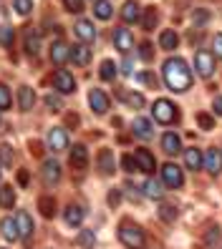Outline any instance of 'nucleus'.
Wrapping results in <instances>:
<instances>
[{
	"label": "nucleus",
	"instance_id": "f257e3e1",
	"mask_svg": "<svg viewBox=\"0 0 222 249\" xmlns=\"http://www.w3.org/2000/svg\"><path fill=\"white\" fill-rule=\"evenodd\" d=\"M161 73H164V83L169 86V91L184 93L192 89V71L184 58H169L164 68H161Z\"/></svg>",
	"mask_w": 222,
	"mask_h": 249
},
{
	"label": "nucleus",
	"instance_id": "f03ea898",
	"mask_svg": "<svg viewBox=\"0 0 222 249\" xmlns=\"http://www.w3.org/2000/svg\"><path fill=\"white\" fill-rule=\"evenodd\" d=\"M119 239H121L129 249H141V247H144V231H141L137 224H131V222H121V227H119Z\"/></svg>",
	"mask_w": 222,
	"mask_h": 249
},
{
	"label": "nucleus",
	"instance_id": "7ed1b4c3",
	"mask_svg": "<svg viewBox=\"0 0 222 249\" xmlns=\"http://www.w3.org/2000/svg\"><path fill=\"white\" fill-rule=\"evenodd\" d=\"M152 116H154V121H159V124H174L177 121V106L172 104V101L159 98V101H154V106H152Z\"/></svg>",
	"mask_w": 222,
	"mask_h": 249
},
{
	"label": "nucleus",
	"instance_id": "20e7f679",
	"mask_svg": "<svg viewBox=\"0 0 222 249\" xmlns=\"http://www.w3.org/2000/svg\"><path fill=\"white\" fill-rule=\"evenodd\" d=\"M161 184L169 186V189H180L184 184L182 169L177 166V164H164V166H161Z\"/></svg>",
	"mask_w": 222,
	"mask_h": 249
},
{
	"label": "nucleus",
	"instance_id": "39448f33",
	"mask_svg": "<svg viewBox=\"0 0 222 249\" xmlns=\"http://www.w3.org/2000/svg\"><path fill=\"white\" fill-rule=\"evenodd\" d=\"M195 68H197V73L202 78H212V73H215V55L207 53V51H197Z\"/></svg>",
	"mask_w": 222,
	"mask_h": 249
},
{
	"label": "nucleus",
	"instance_id": "423d86ee",
	"mask_svg": "<svg viewBox=\"0 0 222 249\" xmlns=\"http://www.w3.org/2000/svg\"><path fill=\"white\" fill-rule=\"evenodd\" d=\"M202 166L207 169L210 177H217V174L222 171V151L220 149H207L202 154Z\"/></svg>",
	"mask_w": 222,
	"mask_h": 249
},
{
	"label": "nucleus",
	"instance_id": "0eeeda50",
	"mask_svg": "<svg viewBox=\"0 0 222 249\" xmlns=\"http://www.w3.org/2000/svg\"><path fill=\"white\" fill-rule=\"evenodd\" d=\"M53 89H56L58 93H73V91H76V81H73V76H71L68 71L58 68V71L53 73Z\"/></svg>",
	"mask_w": 222,
	"mask_h": 249
},
{
	"label": "nucleus",
	"instance_id": "6e6552de",
	"mask_svg": "<svg viewBox=\"0 0 222 249\" xmlns=\"http://www.w3.org/2000/svg\"><path fill=\"white\" fill-rule=\"evenodd\" d=\"M40 179L46 181V184H58L61 181V164H58L56 159H46L43 161V166H40Z\"/></svg>",
	"mask_w": 222,
	"mask_h": 249
},
{
	"label": "nucleus",
	"instance_id": "1a4fd4ad",
	"mask_svg": "<svg viewBox=\"0 0 222 249\" xmlns=\"http://www.w3.org/2000/svg\"><path fill=\"white\" fill-rule=\"evenodd\" d=\"M114 48L119 51V53H131V48H134V38H131L129 33V28H116V33H114Z\"/></svg>",
	"mask_w": 222,
	"mask_h": 249
},
{
	"label": "nucleus",
	"instance_id": "9d476101",
	"mask_svg": "<svg viewBox=\"0 0 222 249\" xmlns=\"http://www.w3.org/2000/svg\"><path fill=\"white\" fill-rule=\"evenodd\" d=\"M48 146H51V151H63V149H66V146H68V131H66V126L51 128V134H48Z\"/></svg>",
	"mask_w": 222,
	"mask_h": 249
},
{
	"label": "nucleus",
	"instance_id": "9b49d317",
	"mask_svg": "<svg viewBox=\"0 0 222 249\" xmlns=\"http://www.w3.org/2000/svg\"><path fill=\"white\" fill-rule=\"evenodd\" d=\"M131 134H134L137 139H144V141H149V139L154 136L152 121H149V119H144V116H137V119L131 121Z\"/></svg>",
	"mask_w": 222,
	"mask_h": 249
},
{
	"label": "nucleus",
	"instance_id": "f8f14e48",
	"mask_svg": "<svg viewBox=\"0 0 222 249\" xmlns=\"http://www.w3.org/2000/svg\"><path fill=\"white\" fill-rule=\"evenodd\" d=\"M88 104H91V111L94 113H106L109 111V96L103 93V91H99V89H94L91 93H88Z\"/></svg>",
	"mask_w": 222,
	"mask_h": 249
},
{
	"label": "nucleus",
	"instance_id": "ddd939ff",
	"mask_svg": "<svg viewBox=\"0 0 222 249\" xmlns=\"http://www.w3.org/2000/svg\"><path fill=\"white\" fill-rule=\"evenodd\" d=\"M164 192H167V189H164V184H161L159 179H146L144 181V186H141V194L144 196H149V199H164Z\"/></svg>",
	"mask_w": 222,
	"mask_h": 249
},
{
	"label": "nucleus",
	"instance_id": "4468645a",
	"mask_svg": "<svg viewBox=\"0 0 222 249\" xmlns=\"http://www.w3.org/2000/svg\"><path fill=\"white\" fill-rule=\"evenodd\" d=\"M73 33H76V38L83 43V46H88V43L96 38V31H94V25L88 20H79L76 25H73Z\"/></svg>",
	"mask_w": 222,
	"mask_h": 249
},
{
	"label": "nucleus",
	"instance_id": "2eb2a0df",
	"mask_svg": "<svg viewBox=\"0 0 222 249\" xmlns=\"http://www.w3.org/2000/svg\"><path fill=\"white\" fill-rule=\"evenodd\" d=\"M68 58H71V48L66 46L63 40H56L53 46H51V61H53L56 66H63Z\"/></svg>",
	"mask_w": 222,
	"mask_h": 249
},
{
	"label": "nucleus",
	"instance_id": "dca6fc26",
	"mask_svg": "<svg viewBox=\"0 0 222 249\" xmlns=\"http://www.w3.org/2000/svg\"><path fill=\"white\" fill-rule=\"evenodd\" d=\"M71 61L76 66H88L91 63V48L79 43V46H71Z\"/></svg>",
	"mask_w": 222,
	"mask_h": 249
},
{
	"label": "nucleus",
	"instance_id": "f3484780",
	"mask_svg": "<svg viewBox=\"0 0 222 249\" xmlns=\"http://www.w3.org/2000/svg\"><path fill=\"white\" fill-rule=\"evenodd\" d=\"M137 166H139V171H144V174H152L154 169H157V161H154V156L146 151V149H139L137 151Z\"/></svg>",
	"mask_w": 222,
	"mask_h": 249
},
{
	"label": "nucleus",
	"instance_id": "a211bd4d",
	"mask_svg": "<svg viewBox=\"0 0 222 249\" xmlns=\"http://www.w3.org/2000/svg\"><path fill=\"white\" fill-rule=\"evenodd\" d=\"M96 166H99V171L103 174V177H111V174L116 171V166H114V154H111L109 149H103V151L99 154Z\"/></svg>",
	"mask_w": 222,
	"mask_h": 249
},
{
	"label": "nucleus",
	"instance_id": "6ab92c4d",
	"mask_svg": "<svg viewBox=\"0 0 222 249\" xmlns=\"http://www.w3.org/2000/svg\"><path fill=\"white\" fill-rule=\"evenodd\" d=\"M16 224H18V234L23 239H28L33 234V219H31V214L28 212H18L16 214Z\"/></svg>",
	"mask_w": 222,
	"mask_h": 249
},
{
	"label": "nucleus",
	"instance_id": "aec40b11",
	"mask_svg": "<svg viewBox=\"0 0 222 249\" xmlns=\"http://www.w3.org/2000/svg\"><path fill=\"white\" fill-rule=\"evenodd\" d=\"M33 104H36L33 89H31V86H20V89H18V106H20V111H31Z\"/></svg>",
	"mask_w": 222,
	"mask_h": 249
},
{
	"label": "nucleus",
	"instance_id": "412c9836",
	"mask_svg": "<svg viewBox=\"0 0 222 249\" xmlns=\"http://www.w3.org/2000/svg\"><path fill=\"white\" fill-rule=\"evenodd\" d=\"M86 161H88V151L83 143H76L71 149V166L73 169H86Z\"/></svg>",
	"mask_w": 222,
	"mask_h": 249
},
{
	"label": "nucleus",
	"instance_id": "4be33fe9",
	"mask_svg": "<svg viewBox=\"0 0 222 249\" xmlns=\"http://www.w3.org/2000/svg\"><path fill=\"white\" fill-rule=\"evenodd\" d=\"M161 149H164L169 156H177L182 151V141H180V136L177 134H164L161 136Z\"/></svg>",
	"mask_w": 222,
	"mask_h": 249
},
{
	"label": "nucleus",
	"instance_id": "5701e85b",
	"mask_svg": "<svg viewBox=\"0 0 222 249\" xmlns=\"http://www.w3.org/2000/svg\"><path fill=\"white\" fill-rule=\"evenodd\" d=\"M63 219H66V224L79 227V224H83V209L79 207V204H71V207L63 209Z\"/></svg>",
	"mask_w": 222,
	"mask_h": 249
},
{
	"label": "nucleus",
	"instance_id": "b1692460",
	"mask_svg": "<svg viewBox=\"0 0 222 249\" xmlns=\"http://www.w3.org/2000/svg\"><path fill=\"white\" fill-rule=\"evenodd\" d=\"M116 96H119L129 108H144V106H146L144 96H141V93H137V91H126V93H124V91H119Z\"/></svg>",
	"mask_w": 222,
	"mask_h": 249
},
{
	"label": "nucleus",
	"instance_id": "393cba45",
	"mask_svg": "<svg viewBox=\"0 0 222 249\" xmlns=\"http://www.w3.org/2000/svg\"><path fill=\"white\" fill-rule=\"evenodd\" d=\"M0 234H3V237L8 239V242H16L20 234H18V224H16V219H3V222H0Z\"/></svg>",
	"mask_w": 222,
	"mask_h": 249
},
{
	"label": "nucleus",
	"instance_id": "a878e982",
	"mask_svg": "<svg viewBox=\"0 0 222 249\" xmlns=\"http://www.w3.org/2000/svg\"><path fill=\"white\" fill-rule=\"evenodd\" d=\"M184 166L192 169V171L202 169V151L200 149H187L184 151Z\"/></svg>",
	"mask_w": 222,
	"mask_h": 249
},
{
	"label": "nucleus",
	"instance_id": "bb28decb",
	"mask_svg": "<svg viewBox=\"0 0 222 249\" xmlns=\"http://www.w3.org/2000/svg\"><path fill=\"white\" fill-rule=\"evenodd\" d=\"M121 18H124V23H137L139 20V5H137V0H126L124 8H121Z\"/></svg>",
	"mask_w": 222,
	"mask_h": 249
},
{
	"label": "nucleus",
	"instance_id": "cd10ccee",
	"mask_svg": "<svg viewBox=\"0 0 222 249\" xmlns=\"http://www.w3.org/2000/svg\"><path fill=\"white\" fill-rule=\"evenodd\" d=\"M94 16L99 20H109L114 16V8H111L109 0H96V3H94Z\"/></svg>",
	"mask_w": 222,
	"mask_h": 249
},
{
	"label": "nucleus",
	"instance_id": "c85d7f7f",
	"mask_svg": "<svg viewBox=\"0 0 222 249\" xmlns=\"http://www.w3.org/2000/svg\"><path fill=\"white\" fill-rule=\"evenodd\" d=\"M139 18H141L144 31H154L157 20H159V13H157V8H144V16H139Z\"/></svg>",
	"mask_w": 222,
	"mask_h": 249
},
{
	"label": "nucleus",
	"instance_id": "c756f323",
	"mask_svg": "<svg viewBox=\"0 0 222 249\" xmlns=\"http://www.w3.org/2000/svg\"><path fill=\"white\" fill-rule=\"evenodd\" d=\"M159 46L164 48V51H174L177 46H180V36H177L174 31H164L159 36Z\"/></svg>",
	"mask_w": 222,
	"mask_h": 249
},
{
	"label": "nucleus",
	"instance_id": "7c9ffc66",
	"mask_svg": "<svg viewBox=\"0 0 222 249\" xmlns=\"http://www.w3.org/2000/svg\"><path fill=\"white\" fill-rule=\"evenodd\" d=\"M13 204H16V192H13V186L3 184V189H0V207H3V209H10Z\"/></svg>",
	"mask_w": 222,
	"mask_h": 249
},
{
	"label": "nucleus",
	"instance_id": "2f4dec72",
	"mask_svg": "<svg viewBox=\"0 0 222 249\" xmlns=\"http://www.w3.org/2000/svg\"><path fill=\"white\" fill-rule=\"evenodd\" d=\"M38 209H40V214L46 216V219H51V216L56 214V201H53L51 196H40V201H38Z\"/></svg>",
	"mask_w": 222,
	"mask_h": 249
},
{
	"label": "nucleus",
	"instance_id": "473e14b6",
	"mask_svg": "<svg viewBox=\"0 0 222 249\" xmlns=\"http://www.w3.org/2000/svg\"><path fill=\"white\" fill-rule=\"evenodd\" d=\"M99 76H101V81H114L116 78V63L114 61H103Z\"/></svg>",
	"mask_w": 222,
	"mask_h": 249
},
{
	"label": "nucleus",
	"instance_id": "72a5a7b5",
	"mask_svg": "<svg viewBox=\"0 0 222 249\" xmlns=\"http://www.w3.org/2000/svg\"><path fill=\"white\" fill-rule=\"evenodd\" d=\"M76 242H79V247H83V249H91L94 242H96V237H94V231H91V229H83V231H79Z\"/></svg>",
	"mask_w": 222,
	"mask_h": 249
},
{
	"label": "nucleus",
	"instance_id": "f704fd0d",
	"mask_svg": "<svg viewBox=\"0 0 222 249\" xmlns=\"http://www.w3.org/2000/svg\"><path fill=\"white\" fill-rule=\"evenodd\" d=\"M38 48H40V38L36 33H31L25 38V53L28 55H38Z\"/></svg>",
	"mask_w": 222,
	"mask_h": 249
},
{
	"label": "nucleus",
	"instance_id": "c9c22d12",
	"mask_svg": "<svg viewBox=\"0 0 222 249\" xmlns=\"http://www.w3.org/2000/svg\"><path fill=\"white\" fill-rule=\"evenodd\" d=\"M10 104H13V96H10V89L5 83H0V111H5V108H10Z\"/></svg>",
	"mask_w": 222,
	"mask_h": 249
},
{
	"label": "nucleus",
	"instance_id": "e433bc0d",
	"mask_svg": "<svg viewBox=\"0 0 222 249\" xmlns=\"http://www.w3.org/2000/svg\"><path fill=\"white\" fill-rule=\"evenodd\" d=\"M159 219H164V222H174V219H177V207H174V204H164V207H159Z\"/></svg>",
	"mask_w": 222,
	"mask_h": 249
},
{
	"label": "nucleus",
	"instance_id": "4c0bfd02",
	"mask_svg": "<svg viewBox=\"0 0 222 249\" xmlns=\"http://www.w3.org/2000/svg\"><path fill=\"white\" fill-rule=\"evenodd\" d=\"M13 8H16L18 16H28L33 10V0H13Z\"/></svg>",
	"mask_w": 222,
	"mask_h": 249
},
{
	"label": "nucleus",
	"instance_id": "58836bf2",
	"mask_svg": "<svg viewBox=\"0 0 222 249\" xmlns=\"http://www.w3.org/2000/svg\"><path fill=\"white\" fill-rule=\"evenodd\" d=\"M0 164H3V166H10L13 164V149H10L8 143L0 146Z\"/></svg>",
	"mask_w": 222,
	"mask_h": 249
},
{
	"label": "nucleus",
	"instance_id": "ea45409f",
	"mask_svg": "<svg viewBox=\"0 0 222 249\" xmlns=\"http://www.w3.org/2000/svg\"><path fill=\"white\" fill-rule=\"evenodd\" d=\"M43 101H46V106L53 111V113H58V111H63V101L61 98H58V96H46V98H43Z\"/></svg>",
	"mask_w": 222,
	"mask_h": 249
},
{
	"label": "nucleus",
	"instance_id": "a19ab883",
	"mask_svg": "<svg viewBox=\"0 0 222 249\" xmlns=\"http://www.w3.org/2000/svg\"><path fill=\"white\" fill-rule=\"evenodd\" d=\"M197 124H200L204 131H212V128H215V119H212L210 113H197Z\"/></svg>",
	"mask_w": 222,
	"mask_h": 249
},
{
	"label": "nucleus",
	"instance_id": "79ce46f5",
	"mask_svg": "<svg viewBox=\"0 0 222 249\" xmlns=\"http://www.w3.org/2000/svg\"><path fill=\"white\" fill-rule=\"evenodd\" d=\"M139 55H141V61L149 63L152 58H154V48H152V43H141V46H139Z\"/></svg>",
	"mask_w": 222,
	"mask_h": 249
},
{
	"label": "nucleus",
	"instance_id": "37998d69",
	"mask_svg": "<svg viewBox=\"0 0 222 249\" xmlns=\"http://www.w3.org/2000/svg\"><path fill=\"white\" fill-rule=\"evenodd\" d=\"M121 166H124V171H126V174H134V171H139V166H137V159H134V156H124V159H121Z\"/></svg>",
	"mask_w": 222,
	"mask_h": 249
},
{
	"label": "nucleus",
	"instance_id": "c03bdc74",
	"mask_svg": "<svg viewBox=\"0 0 222 249\" xmlns=\"http://www.w3.org/2000/svg\"><path fill=\"white\" fill-rule=\"evenodd\" d=\"M0 40H3L5 48L13 46V28H10V25H3V31H0Z\"/></svg>",
	"mask_w": 222,
	"mask_h": 249
},
{
	"label": "nucleus",
	"instance_id": "a18cd8bd",
	"mask_svg": "<svg viewBox=\"0 0 222 249\" xmlns=\"http://www.w3.org/2000/svg\"><path fill=\"white\" fill-rule=\"evenodd\" d=\"M63 5H66L71 13H81V10H83V0H63Z\"/></svg>",
	"mask_w": 222,
	"mask_h": 249
},
{
	"label": "nucleus",
	"instance_id": "49530a36",
	"mask_svg": "<svg viewBox=\"0 0 222 249\" xmlns=\"http://www.w3.org/2000/svg\"><path fill=\"white\" fill-rule=\"evenodd\" d=\"M212 48H215V53H212V55L222 58V33H217V36H215V40H212Z\"/></svg>",
	"mask_w": 222,
	"mask_h": 249
},
{
	"label": "nucleus",
	"instance_id": "de8ad7c7",
	"mask_svg": "<svg viewBox=\"0 0 222 249\" xmlns=\"http://www.w3.org/2000/svg\"><path fill=\"white\" fill-rule=\"evenodd\" d=\"M217 237H220V227H212V229H210V234L204 237V242H207V244H215V242H217Z\"/></svg>",
	"mask_w": 222,
	"mask_h": 249
},
{
	"label": "nucleus",
	"instance_id": "09e8293b",
	"mask_svg": "<svg viewBox=\"0 0 222 249\" xmlns=\"http://www.w3.org/2000/svg\"><path fill=\"white\" fill-rule=\"evenodd\" d=\"M121 199V189H111V194H109V201H111V207H116Z\"/></svg>",
	"mask_w": 222,
	"mask_h": 249
},
{
	"label": "nucleus",
	"instance_id": "8fccbe9b",
	"mask_svg": "<svg viewBox=\"0 0 222 249\" xmlns=\"http://www.w3.org/2000/svg\"><path fill=\"white\" fill-rule=\"evenodd\" d=\"M137 81H139V83H149V86H152V76H149L146 71H144V73H137Z\"/></svg>",
	"mask_w": 222,
	"mask_h": 249
},
{
	"label": "nucleus",
	"instance_id": "3c124183",
	"mask_svg": "<svg viewBox=\"0 0 222 249\" xmlns=\"http://www.w3.org/2000/svg\"><path fill=\"white\" fill-rule=\"evenodd\" d=\"M212 108H215L217 116H222V96H217V98L212 101Z\"/></svg>",
	"mask_w": 222,
	"mask_h": 249
},
{
	"label": "nucleus",
	"instance_id": "603ef678",
	"mask_svg": "<svg viewBox=\"0 0 222 249\" xmlns=\"http://www.w3.org/2000/svg\"><path fill=\"white\" fill-rule=\"evenodd\" d=\"M18 181H20L23 186L28 184V171H18Z\"/></svg>",
	"mask_w": 222,
	"mask_h": 249
}]
</instances>
